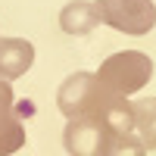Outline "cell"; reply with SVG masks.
<instances>
[{
    "label": "cell",
    "instance_id": "6da1fadb",
    "mask_svg": "<svg viewBox=\"0 0 156 156\" xmlns=\"http://www.w3.org/2000/svg\"><path fill=\"white\" fill-rule=\"evenodd\" d=\"M119 97L112 94V90H106L94 72H75L69 75L66 81L59 84L56 90V106L59 112L66 115V119H97L106 112V106Z\"/></svg>",
    "mask_w": 156,
    "mask_h": 156
},
{
    "label": "cell",
    "instance_id": "7a4b0ae2",
    "mask_svg": "<svg viewBox=\"0 0 156 156\" xmlns=\"http://www.w3.org/2000/svg\"><path fill=\"white\" fill-rule=\"evenodd\" d=\"M94 75L106 90L128 97V94H137L153 78V59L147 53H140V50H122V53L106 56Z\"/></svg>",
    "mask_w": 156,
    "mask_h": 156
},
{
    "label": "cell",
    "instance_id": "3957f363",
    "mask_svg": "<svg viewBox=\"0 0 156 156\" xmlns=\"http://www.w3.org/2000/svg\"><path fill=\"white\" fill-rule=\"evenodd\" d=\"M100 22L122 34H150L156 25V3L153 0H97Z\"/></svg>",
    "mask_w": 156,
    "mask_h": 156
},
{
    "label": "cell",
    "instance_id": "277c9868",
    "mask_svg": "<svg viewBox=\"0 0 156 156\" xmlns=\"http://www.w3.org/2000/svg\"><path fill=\"white\" fill-rule=\"evenodd\" d=\"M25 125L19 119V109H16V100H12V87L9 81L0 78V156H12L16 150L25 147Z\"/></svg>",
    "mask_w": 156,
    "mask_h": 156
},
{
    "label": "cell",
    "instance_id": "5b68a950",
    "mask_svg": "<svg viewBox=\"0 0 156 156\" xmlns=\"http://www.w3.org/2000/svg\"><path fill=\"white\" fill-rule=\"evenodd\" d=\"M106 125L97 119H69L62 131V144L72 156H100V147L106 140Z\"/></svg>",
    "mask_w": 156,
    "mask_h": 156
},
{
    "label": "cell",
    "instance_id": "8992f818",
    "mask_svg": "<svg viewBox=\"0 0 156 156\" xmlns=\"http://www.w3.org/2000/svg\"><path fill=\"white\" fill-rule=\"evenodd\" d=\"M34 62V47L25 37H0V78L16 81Z\"/></svg>",
    "mask_w": 156,
    "mask_h": 156
},
{
    "label": "cell",
    "instance_id": "52a82bcc",
    "mask_svg": "<svg viewBox=\"0 0 156 156\" xmlns=\"http://www.w3.org/2000/svg\"><path fill=\"white\" fill-rule=\"evenodd\" d=\"M97 25H100L97 3H87V0H72L59 12V28L66 34H90Z\"/></svg>",
    "mask_w": 156,
    "mask_h": 156
},
{
    "label": "cell",
    "instance_id": "ba28073f",
    "mask_svg": "<svg viewBox=\"0 0 156 156\" xmlns=\"http://www.w3.org/2000/svg\"><path fill=\"white\" fill-rule=\"evenodd\" d=\"M134 128L147 150H156V97L134 100Z\"/></svg>",
    "mask_w": 156,
    "mask_h": 156
},
{
    "label": "cell",
    "instance_id": "9c48e42d",
    "mask_svg": "<svg viewBox=\"0 0 156 156\" xmlns=\"http://www.w3.org/2000/svg\"><path fill=\"white\" fill-rule=\"evenodd\" d=\"M100 156H147V147L134 131H128V134H112L109 131L103 147H100Z\"/></svg>",
    "mask_w": 156,
    "mask_h": 156
}]
</instances>
